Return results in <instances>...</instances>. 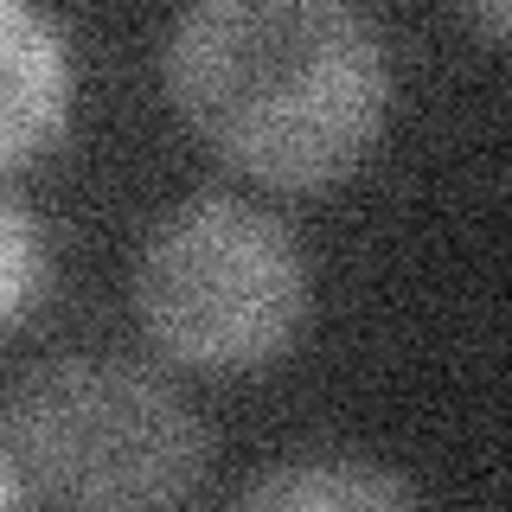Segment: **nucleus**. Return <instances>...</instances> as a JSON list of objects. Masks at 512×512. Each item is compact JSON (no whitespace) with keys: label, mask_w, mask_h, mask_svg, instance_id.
<instances>
[{"label":"nucleus","mask_w":512,"mask_h":512,"mask_svg":"<svg viewBox=\"0 0 512 512\" xmlns=\"http://www.w3.org/2000/svg\"><path fill=\"white\" fill-rule=\"evenodd\" d=\"M244 500L250 506H295V512L301 506L308 512H320V506H404V500H416V487L397 474L365 468V461H288V468L250 480Z\"/></svg>","instance_id":"5"},{"label":"nucleus","mask_w":512,"mask_h":512,"mask_svg":"<svg viewBox=\"0 0 512 512\" xmlns=\"http://www.w3.org/2000/svg\"><path fill=\"white\" fill-rule=\"evenodd\" d=\"M45 250H39V224H32L13 199H0V327H13L20 308L39 288Z\"/></svg>","instance_id":"6"},{"label":"nucleus","mask_w":512,"mask_h":512,"mask_svg":"<svg viewBox=\"0 0 512 512\" xmlns=\"http://www.w3.org/2000/svg\"><path fill=\"white\" fill-rule=\"evenodd\" d=\"M461 7L474 13L487 32H500V39H512V0H461Z\"/></svg>","instance_id":"7"},{"label":"nucleus","mask_w":512,"mask_h":512,"mask_svg":"<svg viewBox=\"0 0 512 512\" xmlns=\"http://www.w3.org/2000/svg\"><path fill=\"white\" fill-rule=\"evenodd\" d=\"M135 314L148 340L192 372H256L308 314V263L269 212L199 192L141 244Z\"/></svg>","instance_id":"2"},{"label":"nucleus","mask_w":512,"mask_h":512,"mask_svg":"<svg viewBox=\"0 0 512 512\" xmlns=\"http://www.w3.org/2000/svg\"><path fill=\"white\" fill-rule=\"evenodd\" d=\"M167 96L237 173L333 186L384 128L391 58L365 0H186Z\"/></svg>","instance_id":"1"},{"label":"nucleus","mask_w":512,"mask_h":512,"mask_svg":"<svg viewBox=\"0 0 512 512\" xmlns=\"http://www.w3.org/2000/svg\"><path fill=\"white\" fill-rule=\"evenodd\" d=\"M7 436L64 506H173L205 474V429L173 384L128 359H58L20 384Z\"/></svg>","instance_id":"3"},{"label":"nucleus","mask_w":512,"mask_h":512,"mask_svg":"<svg viewBox=\"0 0 512 512\" xmlns=\"http://www.w3.org/2000/svg\"><path fill=\"white\" fill-rule=\"evenodd\" d=\"M20 500V480H13V468H7V455H0V506H13Z\"/></svg>","instance_id":"8"},{"label":"nucleus","mask_w":512,"mask_h":512,"mask_svg":"<svg viewBox=\"0 0 512 512\" xmlns=\"http://www.w3.org/2000/svg\"><path fill=\"white\" fill-rule=\"evenodd\" d=\"M71 52L32 0H0V167H26L64 135Z\"/></svg>","instance_id":"4"}]
</instances>
